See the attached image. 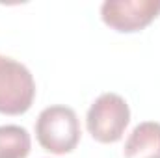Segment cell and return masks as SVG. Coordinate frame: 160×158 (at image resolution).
I'll return each instance as SVG.
<instances>
[{"instance_id": "6da1fadb", "label": "cell", "mask_w": 160, "mask_h": 158, "mask_svg": "<svg viewBox=\"0 0 160 158\" xmlns=\"http://www.w3.org/2000/svg\"><path fill=\"white\" fill-rule=\"evenodd\" d=\"M36 136L48 153H71L80 141V123L75 110L69 106L45 108L36 121Z\"/></svg>"}, {"instance_id": "7a4b0ae2", "label": "cell", "mask_w": 160, "mask_h": 158, "mask_svg": "<svg viewBox=\"0 0 160 158\" xmlns=\"http://www.w3.org/2000/svg\"><path fill=\"white\" fill-rule=\"evenodd\" d=\"M36 97L32 73L19 62L0 54V114L21 116L30 110Z\"/></svg>"}, {"instance_id": "3957f363", "label": "cell", "mask_w": 160, "mask_h": 158, "mask_svg": "<svg viewBox=\"0 0 160 158\" xmlns=\"http://www.w3.org/2000/svg\"><path fill=\"white\" fill-rule=\"evenodd\" d=\"M130 121V110L118 93H102L88 110L86 126L93 140L101 143H116L125 134Z\"/></svg>"}, {"instance_id": "277c9868", "label": "cell", "mask_w": 160, "mask_h": 158, "mask_svg": "<svg viewBox=\"0 0 160 158\" xmlns=\"http://www.w3.org/2000/svg\"><path fill=\"white\" fill-rule=\"evenodd\" d=\"M160 15V0H106L101 6L104 24L118 32H140Z\"/></svg>"}, {"instance_id": "5b68a950", "label": "cell", "mask_w": 160, "mask_h": 158, "mask_svg": "<svg viewBox=\"0 0 160 158\" xmlns=\"http://www.w3.org/2000/svg\"><path fill=\"white\" fill-rule=\"evenodd\" d=\"M125 158H160V123H140L125 141Z\"/></svg>"}, {"instance_id": "8992f818", "label": "cell", "mask_w": 160, "mask_h": 158, "mask_svg": "<svg viewBox=\"0 0 160 158\" xmlns=\"http://www.w3.org/2000/svg\"><path fill=\"white\" fill-rule=\"evenodd\" d=\"M32 140L24 126H0V158H26L30 155Z\"/></svg>"}]
</instances>
